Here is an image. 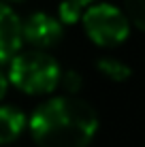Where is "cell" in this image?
Wrapping results in <instances>:
<instances>
[{
  "label": "cell",
  "instance_id": "obj_7",
  "mask_svg": "<svg viewBox=\"0 0 145 147\" xmlns=\"http://www.w3.org/2000/svg\"><path fill=\"white\" fill-rule=\"evenodd\" d=\"M96 68H98V73H100L103 77H107L111 81H117V83L128 81L132 77V68L128 66L126 62H122L119 58H111V55H103V58H98Z\"/></svg>",
  "mask_w": 145,
  "mask_h": 147
},
{
  "label": "cell",
  "instance_id": "obj_1",
  "mask_svg": "<svg viewBox=\"0 0 145 147\" xmlns=\"http://www.w3.org/2000/svg\"><path fill=\"white\" fill-rule=\"evenodd\" d=\"M98 113L77 96H53L41 102L28 119L38 147H88L98 132Z\"/></svg>",
  "mask_w": 145,
  "mask_h": 147
},
{
  "label": "cell",
  "instance_id": "obj_10",
  "mask_svg": "<svg viewBox=\"0 0 145 147\" xmlns=\"http://www.w3.org/2000/svg\"><path fill=\"white\" fill-rule=\"evenodd\" d=\"M60 85L64 88L66 96H75L79 90H81V75L75 73V70H66V73H62V81H60Z\"/></svg>",
  "mask_w": 145,
  "mask_h": 147
},
{
  "label": "cell",
  "instance_id": "obj_4",
  "mask_svg": "<svg viewBox=\"0 0 145 147\" xmlns=\"http://www.w3.org/2000/svg\"><path fill=\"white\" fill-rule=\"evenodd\" d=\"M64 36V26L58 17L45 13V11H36L30 13L24 19V40L30 45L32 49L38 51H47L53 45H58Z\"/></svg>",
  "mask_w": 145,
  "mask_h": 147
},
{
  "label": "cell",
  "instance_id": "obj_8",
  "mask_svg": "<svg viewBox=\"0 0 145 147\" xmlns=\"http://www.w3.org/2000/svg\"><path fill=\"white\" fill-rule=\"evenodd\" d=\"M83 13H86V7L75 0H62L58 7V19L62 22V26H68V24L81 22Z\"/></svg>",
  "mask_w": 145,
  "mask_h": 147
},
{
  "label": "cell",
  "instance_id": "obj_6",
  "mask_svg": "<svg viewBox=\"0 0 145 147\" xmlns=\"http://www.w3.org/2000/svg\"><path fill=\"white\" fill-rule=\"evenodd\" d=\"M28 119L17 107L13 105H2L0 107V145L13 143L19 139V134L26 130Z\"/></svg>",
  "mask_w": 145,
  "mask_h": 147
},
{
  "label": "cell",
  "instance_id": "obj_13",
  "mask_svg": "<svg viewBox=\"0 0 145 147\" xmlns=\"http://www.w3.org/2000/svg\"><path fill=\"white\" fill-rule=\"evenodd\" d=\"M2 2H9V0H2ZM13 2H19V0H13Z\"/></svg>",
  "mask_w": 145,
  "mask_h": 147
},
{
  "label": "cell",
  "instance_id": "obj_11",
  "mask_svg": "<svg viewBox=\"0 0 145 147\" xmlns=\"http://www.w3.org/2000/svg\"><path fill=\"white\" fill-rule=\"evenodd\" d=\"M7 88H9V77L0 70V100L4 98V94H7Z\"/></svg>",
  "mask_w": 145,
  "mask_h": 147
},
{
  "label": "cell",
  "instance_id": "obj_9",
  "mask_svg": "<svg viewBox=\"0 0 145 147\" xmlns=\"http://www.w3.org/2000/svg\"><path fill=\"white\" fill-rule=\"evenodd\" d=\"M124 13L132 26L145 32V0H124Z\"/></svg>",
  "mask_w": 145,
  "mask_h": 147
},
{
  "label": "cell",
  "instance_id": "obj_3",
  "mask_svg": "<svg viewBox=\"0 0 145 147\" xmlns=\"http://www.w3.org/2000/svg\"><path fill=\"white\" fill-rule=\"evenodd\" d=\"M83 32L98 47H117L130 34V19L122 9L109 2L90 4L81 17Z\"/></svg>",
  "mask_w": 145,
  "mask_h": 147
},
{
  "label": "cell",
  "instance_id": "obj_5",
  "mask_svg": "<svg viewBox=\"0 0 145 147\" xmlns=\"http://www.w3.org/2000/svg\"><path fill=\"white\" fill-rule=\"evenodd\" d=\"M24 43V22L19 15L0 0V64L11 62Z\"/></svg>",
  "mask_w": 145,
  "mask_h": 147
},
{
  "label": "cell",
  "instance_id": "obj_2",
  "mask_svg": "<svg viewBox=\"0 0 145 147\" xmlns=\"http://www.w3.org/2000/svg\"><path fill=\"white\" fill-rule=\"evenodd\" d=\"M7 77L9 83L26 94H51L62 81V68L47 51L28 49L9 62Z\"/></svg>",
  "mask_w": 145,
  "mask_h": 147
},
{
  "label": "cell",
  "instance_id": "obj_12",
  "mask_svg": "<svg viewBox=\"0 0 145 147\" xmlns=\"http://www.w3.org/2000/svg\"><path fill=\"white\" fill-rule=\"evenodd\" d=\"M75 2H79V4H83V7H86V9H88V7H90V4H92V2H94V0H75Z\"/></svg>",
  "mask_w": 145,
  "mask_h": 147
}]
</instances>
